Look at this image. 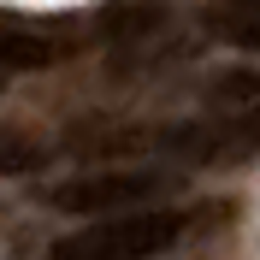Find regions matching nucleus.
<instances>
[{
  "instance_id": "2",
  "label": "nucleus",
  "mask_w": 260,
  "mask_h": 260,
  "mask_svg": "<svg viewBox=\"0 0 260 260\" xmlns=\"http://www.w3.org/2000/svg\"><path fill=\"white\" fill-rule=\"evenodd\" d=\"M154 148H166L172 160H189V166H243V160H260V101L219 107V113H207V118L154 130Z\"/></svg>"
},
{
  "instance_id": "8",
  "label": "nucleus",
  "mask_w": 260,
  "mask_h": 260,
  "mask_svg": "<svg viewBox=\"0 0 260 260\" xmlns=\"http://www.w3.org/2000/svg\"><path fill=\"white\" fill-rule=\"evenodd\" d=\"M0 89H6V77H0Z\"/></svg>"
},
{
  "instance_id": "3",
  "label": "nucleus",
  "mask_w": 260,
  "mask_h": 260,
  "mask_svg": "<svg viewBox=\"0 0 260 260\" xmlns=\"http://www.w3.org/2000/svg\"><path fill=\"white\" fill-rule=\"evenodd\" d=\"M160 195H178V172L160 166H118V172H77L65 183H48L42 201L59 213H118V207H148Z\"/></svg>"
},
{
  "instance_id": "4",
  "label": "nucleus",
  "mask_w": 260,
  "mask_h": 260,
  "mask_svg": "<svg viewBox=\"0 0 260 260\" xmlns=\"http://www.w3.org/2000/svg\"><path fill=\"white\" fill-rule=\"evenodd\" d=\"M65 59V42L59 36H42V30H0V65L6 71H48V65Z\"/></svg>"
},
{
  "instance_id": "5",
  "label": "nucleus",
  "mask_w": 260,
  "mask_h": 260,
  "mask_svg": "<svg viewBox=\"0 0 260 260\" xmlns=\"http://www.w3.org/2000/svg\"><path fill=\"white\" fill-rule=\"evenodd\" d=\"M207 30L231 48H248L260 53V6H237V0H219V12L207 18Z\"/></svg>"
},
{
  "instance_id": "1",
  "label": "nucleus",
  "mask_w": 260,
  "mask_h": 260,
  "mask_svg": "<svg viewBox=\"0 0 260 260\" xmlns=\"http://www.w3.org/2000/svg\"><path fill=\"white\" fill-rule=\"evenodd\" d=\"M183 231H189V219L178 207H124L118 219H101L77 237H59L48 248V260H154L166 248H178Z\"/></svg>"
},
{
  "instance_id": "6",
  "label": "nucleus",
  "mask_w": 260,
  "mask_h": 260,
  "mask_svg": "<svg viewBox=\"0 0 260 260\" xmlns=\"http://www.w3.org/2000/svg\"><path fill=\"white\" fill-rule=\"evenodd\" d=\"M42 166V148L30 136H12V130H0V172H36Z\"/></svg>"
},
{
  "instance_id": "7",
  "label": "nucleus",
  "mask_w": 260,
  "mask_h": 260,
  "mask_svg": "<svg viewBox=\"0 0 260 260\" xmlns=\"http://www.w3.org/2000/svg\"><path fill=\"white\" fill-rule=\"evenodd\" d=\"M237 6H260V0H237Z\"/></svg>"
}]
</instances>
